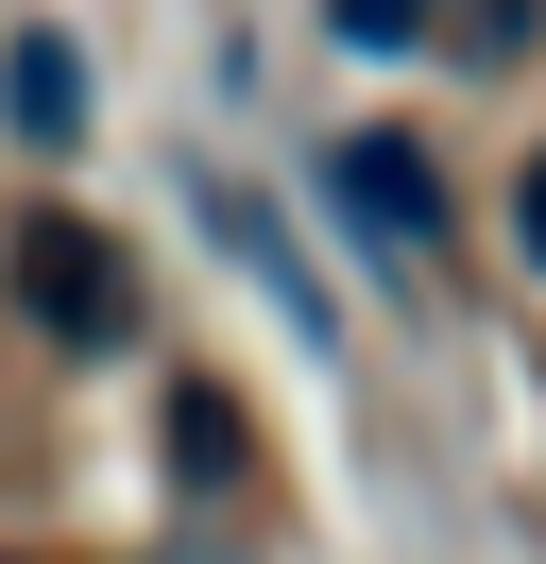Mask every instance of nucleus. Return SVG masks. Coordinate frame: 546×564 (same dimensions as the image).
Masks as SVG:
<instances>
[{
	"instance_id": "nucleus-1",
	"label": "nucleus",
	"mask_w": 546,
	"mask_h": 564,
	"mask_svg": "<svg viewBox=\"0 0 546 564\" xmlns=\"http://www.w3.org/2000/svg\"><path fill=\"white\" fill-rule=\"evenodd\" d=\"M18 308L52 325L68 359H120L136 343V257L102 240V223H34V240H18Z\"/></svg>"
},
{
	"instance_id": "nucleus-2",
	"label": "nucleus",
	"mask_w": 546,
	"mask_h": 564,
	"mask_svg": "<svg viewBox=\"0 0 546 564\" xmlns=\"http://www.w3.org/2000/svg\"><path fill=\"white\" fill-rule=\"evenodd\" d=\"M325 172L359 188V223H375V240H427V223H444V172H427V154L393 138V120H375V138H341Z\"/></svg>"
},
{
	"instance_id": "nucleus-3",
	"label": "nucleus",
	"mask_w": 546,
	"mask_h": 564,
	"mask_svg": "<svg viewBox=\"0 0 546 564\" xmlns=\"http://www.w3.org/2000/svg\"><path fill=\"white\" fill-rule=\"evenodd\" d=\"M0 120H18V138H86V52H68V35H18V86H0Z\"/></svg>"
},
{
	"instance_id": "nucleus-4",
	"label": "nucleus",
	"mask_w": 546,
	"mask_h": 564,
	"mask_svg": "<svg viewBox=\"0 0 546 564\" xmlns=\"http://www.w3.org/2000/svg\"><path fill=\"white\" fill-rule=\"evenodd\" d=\"M205 223H222L239 257H256V291H273V308H291V325H325V291H307V257L273 240V206H256V188H205ZM325 343H341V325H325Z\"/></svg>"
},
{
	"instance_id": "nucleus-5",
	"label": "nucleus",
	"mask_w": 546,
	"mask_h": 564,
	"mask_svg": "<svg viewBox=\"0 0 546 564\" xmlns=\"http://www.w3.org/2000/svg\"><path fill=\"white\" fill-rule=\"evenodd\" d=\"M325 18H341L359 52H410V35H427V0H325Z\"/></svg>"
},
{
	"instance_id": "nucleus-6",
	"label": "nucleus",
	"mask_w": 546,
	"mask_h": 564,
	"mask_svg": "<svg viewBox=\"0 0 546 564\" xmlns=\"http://www.w3.org/2000/svg\"><path fill=\"white\" fill-rule=\"evenodd\" d=\"M512 240H529V274H546V154H529V188H512Z\"/></svg>"
}]
</instances>
